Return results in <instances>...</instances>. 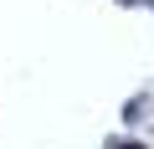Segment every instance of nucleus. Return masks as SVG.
I'll list each match as a JSON object with an SVG mask.
<instances>
[{
  "mask_svg": "<svg viewBox=\"0 0 154 149\" xmlns=\"http://www.w3.org/2000/svg\"><path fill=\"white\" fill-rule=\"evenodd\" d=\"M123 149H144V144H123Z\"/></svg>",
  "mask_w": 154,
  "mask_h": 149,
  "instance_id": "obj_1",
  "label": "nucleus"
}]
</instances>
